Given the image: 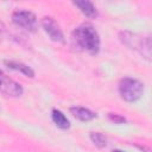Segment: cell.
Segmentation results:
<instances>
[{"instance_id": "obj_12", "label": "cell", "mask_w": 152, "mask_h": 152, "mask_svg": "<svg viewBox=\"0 0 152 152\" xmlns=\"http://www.w3.org/2000/svg\"><path fill=\"white\" fill-rule=\"evenodd\" d=\"M109 119L112 120V121H114L115 124H121V122H125L126 121V119L124 118V116H120L119 114H113V113H110L109 114Z\"/></svg>"}, {"instance_id": "obj_2", "label": "cell", "mask_w": 152, "mask_h": 152, "mask_svg": "<svg viewBox=\"0 0 152 152\" xmlns=\"http://www.w3.org/2000/svg\"><path fill=\"white\" fill-rule=\"evenodd\" d=\"M144 93V84L132 77H124L119 82V94L121 99L127 102H134L141 97Z\"/></svg>"}, {"instance_id": "obj_14", "label": "cell", "mask_w": 152, "mask_h": 152, "mask_svg": "<svg viewBox=\"0 0 152 152\" xmlns=\"http://www.w3.org/2000/svg\"><path fill=\"white\" fill-rule=\"evenodd\" d=\"M1 75H2V71L0 70V78H1Z\"/></svg>"}, {"instance_id": "obj_7", "label": "cell", "mask_w": 152, "mask_h": 152, "mask_svg": "<svg viewBox=\"0 0 152 152\" xmlns=\"http://www.w3.org/2000/svg\"><path fill=\"white\" fill-rule=\"evenodd\" d=\"M70 112L76 119H78L81 121H90L96 116V114L94 112H91L90 109L84 108V107H78V106L71 107Z\"/></svg>"}, {"instance_id": "obj_4", "label": "cell", "mask_w": 152, "mask_h": 152, "mask_svg": "<svg viewBox=\"0 0 152 152\" xmlns=\"http://www.w3.org/2000/svg\"><path fill=\"white\" fill-rule=\"evenodd\" d=\"M12 21L17 26L30 32H33L37 28V18L31 11H26V10L14 11L12 14Z\"/></svg>"}, {"instance_id": "obj_11", "label": "cell", "mask_w": 152, "mask_h": 152, "mask_svg": "<svg viewBox=\"0 0 152 152\" xmlns=\"http://www.w3.org/2000/svg\"><path fill=\"white\" fill-rule=\"evenodd\" d=\"M90 140L93 141V144L100 148L106 147L107 146V138L104 134L100 133V132H91L90 133Z\"/></svg>"}, {"instance_id": "obj_6", "label": "cell", "mask_w": 152, "mask_h": 152, "mask_svg": "<svg viewBox=\"0 0 152 152\" xmlns=\"http://www.w3.org/2000/svg\"><path fill=\"white\" fill-rule=\"evenodd\" d=\"M42 27L46 32V34L53 40V42H63V32L58 24L51 18V17H44L42 19Z\"/></svg>"}, {"instance_id": "obj_8", "label": "cell", "mask_w": 152, "mask_h": 152, "mask_svg": "<svg viewBox=\"0 0 152 152\" xmlns=\"http://www.w3.org/2000/svg\"><path fill=\"white\" fill-rule=\"evenodd\" d=\"M74 5L77 6V7L80 8V11H81L84 15H87V17H89V18H94V17L97 15L96 7H95V6L93 5V2H90V1H87V0H78V1H75Z\"/></svg>"}, {"instance_id": "obj_5", "label": "cell", "mask_w": 152, "mask_h": 152, "mask_svg": "<svg viewBox=\"0 0 152 152\" xmlns=\"http://www.w3.org/2000/svg\"><path fill=\"white\" fill-rule=\"evenodd\" d=\"M0 91L7 96L18 97L23 94V87L18 82L10 78L7 75L2 72L1 78H0Z\"/></svg>"}, {"instance_id": "obj_9", "label": "cell", "mask_w": 152, "mask_h": 152, "mask_svg": "<svg viewBox=\"0 0 152 152\" xmlns=\"http://www.w3.org/2000/svg\"><path fill=\"white\" fill-rule=\"evenodd\" d=\"M5 64L10 68V69H13V70H17V71H20L21 74H24L25 76L27 77H34V71L26 64L21 63V62H17V61H6Z\"/></svg>"}, {"instance_id": "obj_10", "label": "cell", "mask_w": 152, "mask_h": 152, "mask_svg": "<svg viewBox=\"0 0 152 152\" xmlns=\"http://www.w3.org/2000/svg\"><path fill=\"white\" fill-rule=\"evenodd\" d=\"M51 118H52V121L55 122V125L57 127H59L62 129H68L70 127V122H69L68 118L59 109H52Z\"/></svg>"}, {"instance_id": "obj_3", "label": "cell", "mask_w": 152, "mask_h": 152, "mask_svg": "<svg viewBox=\"0 0 152 152\" xmlns=\"http://www.w3.org/2000/svg\"><path fill=\"white\" fill-rule=\"evenodd\" d=\"M121 40L131 49H134L139 51L142 56H145L147 59H150L151 56V39L148 36L141 37L135 33L131 32H121Z\"/></svg>"}, {"instance_id": "obj_1", "label": "cell", "mask_w": 152, "mask_h": 152, "mask_svg": "<svg viewBox=\"0 0 152 152\" xmlns=\"http://www.w3.org/2000/svg\"><path fill=\"white\" fill-rule=\"evenodd\" d=\"M74 44L91 55H95L100 50V36L96 30L89 24H82L72 31Z\"/></svg>"}, {"instance_id": "obj_13", "label": "cell", "mask_w": 152, "mask_h": 152, "mask_svg": "<svg viewBox=\"0 0 152 152\" xmlns=\"http://www.w3.org/2000/svg\"><path fill=\"white\" fill-rule=\"evenodd\" d=\"M112 152H124V151H121V150H113Z\"/></svg>"}]
</instances>
